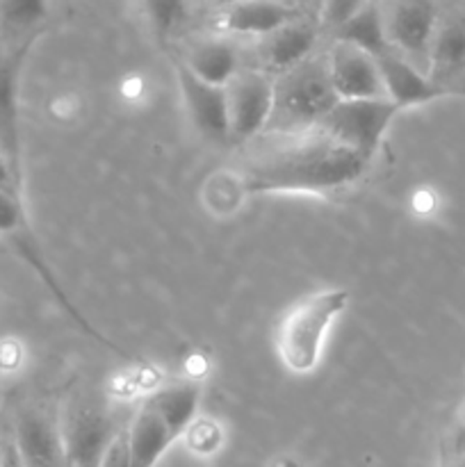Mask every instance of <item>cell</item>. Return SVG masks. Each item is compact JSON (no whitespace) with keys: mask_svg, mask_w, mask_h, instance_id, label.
<instances>
[{"mask_svg":"<svg viewBox=\"0 0 465 467\" xmlns=\"http://www.w3.org/2000/svg\"><path fill=\"white\" fill-rule=\"evenodd\" d=\"M315 44H317V23L301 16L287 26L278 27L272 35L263 36L258 53L264 68L281 76V73L310 59Z\"/></svg>","mask_w":465,"mask_h":467,"instance_id":"14","label":"cell"},{"mask_svg":"<svg viewBox=\"0 0 465 467\" xmlns=\"http://www.w3.org/2000/svg\"><path fill=\"white\" fill-rule=\"evenodd\" d=\"M337 103L326 59H305L274 80V108L264 132L299 135L315 130Z\"/></svg>","mask_w":465,"mask_h":467,"instance_id":"3","label":"cell"},{"mask_svg":"<svg viewBox=\"0 0 465 467\" xmlns=\"http://www.w3.org/2000/svg\"><path fill=\"white\" fill-rule=\"evenodd\" d=\"M23 219L27 217L21 194L14 190H0V237L7 235L12 228H16Z\"/></svg>","mask_w":465,"mask_h":467,"instance_id":"19","label":"cell"},{"mask_svg":"<svg viewBox=\"0 0 465 467\" xmlns=\"http://www.w3.org/2000/svg\"><path fill=\"white\" fill-rule=\"evenodd\" d=\"M377 64L378 71H381L386 99L392 100L399 109L431 103V100L442 99V96H450L442 87H438L431 78L424 76L422 71H418V68H415L413 64L406 62L404 57H399L395 50L383 55V57H378Z\"/></svg>","mask_w":465,"mask_h":467,"instance_id":"15","label":"cell"},{"mask_svg":"<svg viewBox=\"0 0 465 467\" xmlns=\"http://www.w3.org/2000/svg\"><path fill=\"white\" fill-rule=\"evenodd\" d=\"M176 76L191 121L201 135L212 141H228L226 87H214L199 80L182 62L176 64Z\"/></svg>","mask_w":465,"mask_h":467,"instance_id":"13","label":"cell"},{"mask_svg":"<svg viewBox=\"0 0 465 467\" xmlns=\"http://www.w3.org/2000/svg\"><path fill=\"white\" fill-rule=\"evenodd\" d=\"M228 141L253 140L267 128L274 108V80L260 71H237L226 85Z\"/></svg>","mask_w":465,"mask_h":467,"instance_id":"9","label":"cell"},{"mask_svg":"<svg viewBox=\"0 0 465 467\" xmlns=\"http://www.w3.org/2000/svg\"><path fill=\"white\" fill-rule=\"evenodd\" d=\"M360 5L363 3H328V5H324L322 21L326 23V26H331L333 30H337V27L345 26V23L349 21L356 12H358Z\"/></svg>","mask_w":465,"mask_h":467,"instance_id":"21","label":"cell"},{"mask_svg":"<svg viewBox=\"0 0 465 467\" xmlns=\"http://www.w3.org/2000/svg\"><path fill=\"white\" fill-rule=\"evenodd\" d=\"M336 41L342 44L356 46V48L365 50L367 55H372L374 59L383 57V55L392 53L390 44L386 39V27H383V14L378 5L363 3L358 7V12L340 26L337 30H333Z\"/></svg>","mask_w":465,"mask_h":467,"instance_id":"18","label":"cell"},{"mask_svg":"<svg viewBox=\"0 0 465 467\" xmlns=\"http://www.w3.org/2000/svg\"><path fill=\"white\" fill-rule=\"evenodd\" d=\"M301 18V7L285 3H232L217 18V27L228 35L267 36L278 27Z\"/></svg>","mask_w":465,"mask_h":467,"instance_id":"16","label":"cell"},{"mask_svg":"<svg viewBox=\"0 0 465 467\" xmlns=\"http://www.w3.org/2000/svg\"><path fill=\"white\" fill-rule=\"evenodd\" d=\"M36 41L35 35H27L12 48L0 50V160L7 164L14 182L21 190L23 185V141H21V76L27 53Z\"/></svg>","mask_w":465,"mask_h":467,"instance_id":"7","label":"cell"},{"mask_svg":"<svg viewBox=\"0 0 465 467\" xmlns=\"http://www.w3.org/2000/svg\"><path fill=\"white\" fill-rule=\"evenodd\" d=\"M0 12H3V21L9 26L30 27L44 16L46 7L41 3H5Z\"/></svg>","mask_w":465,"mask_h":467,"instance_id":"20","label":"cell"},{"mask_svg":"<svg viewBox=\"0 0 465 467\" xmlns=\"http://www.w3.org/2000/svg\"><path fill=\"white\" fill-rule=\"evenodd\" d=\"M14 442L26 467H68L62 429L46 410H23L14 429Z\"/></svg>","mask_w":465,"mask_h":467,"instance_id":"11","label":"cell"},{"mask_svg":"<svg viewBox=\"0 0 465 467\" xmlns=\"http://www.w3.org/2000/svg\"><path fill=\"white\" fill-rule=\"evenodd\" d=\"M0 467H26V463H23V459H21V454H18L14 438H12V441L5 442L3 447H0Z\"/></svg>","mask_w":465,"mask_h":467,"instance_id":"23","label":"cell"},{"mask_svg":"<svg viewBox=\"0 0 465 467\" xmlns=\"http://www.w3.org/2000/svg\"><path fill=\"white\" fill-rule=\"evenodd\" d=\"M199 383H171L146 397L126 429L130 467H155L187 431L199 409Z\"/></svg>","mask_w":465,"mask_h":467,"instance_id":"2","label":"cell"},{"mask_svg":"<svg viewBox=\"0 0 465 467\" xmlns=\"http://www.w3.org/2000/svg\"><path fill=\"white\" fill-rule=\"evenodd\" d=\"M399 108L388 99L340 100L319 123V130L363 158L372 160Z\"/></svg>","mask_w":465,"mask_h":467,"instance_id":"6","label":"cell"},{"mask_svg":"<svg viewBox=\"0 0 465 467\" xmlns=\"http://www.w3.org/2000/svg\"><path fill=\"white\" fill-rule=\"evenodd\" d=\"M0 190H14V192H18V194H21V190L16 187V182H14L12 173H9L7 164H5L3 160H0Z\"/></svg>","mask_w":465,"mask_h":467,"instance_id":"25","label":"cell"},{"mask_svg":"<svg viewBox=\"0 0 465 467\" xmlns=\"http://www.w3.org/2000/svg\"><path fill=\"white\" fill-rule=\"evenodd\" d=\"M349 306L346 290H319L296 301L278 324L276 351L283 368L308 374L319 365L324 337Z\"/></svg>","mask_w":465,"mask_h":467,"instance_id":"4","label":"cell"},{"mask_svg":"<svg viewBox=\"0 0 465 467\" xmlns=\"http://www.w3.org/2000/svg\"><path fill=\"white\" fill-rule=\"evenodd\" d=\"M429 78L447 94H465V14L438 18L431 44Z\"/></svg>","mask_w":465,"mask_h":467,"instance_id":"12","label":"cell"},{"mask_svg":"<svg viewBox=\"0 0 465 467\" xmlns=\"http://www.w3.org/2000/svg\"><path fill=\"white\" fill-rule=\"evenodd\" d=\"M59 429L68 467H100L121 433L109 410L91 400L68 401Z\"/></svg>","mask_w":465,"mask_h":467,"instance_id":"5","label":"cell"},{"mask_svg":"<svg viewBox=\"0 0 465 467\" xmlns=\"http://www.w3.org/2000/svg\"><path fill=\"white\" fill-rule=\"evenodd\" d=\"M187 68L199 80L214 87H226L237 76V50L223 39H208L190 50L185 62Z\"/></svg>","mask_w":465,"mask_h":467,"instance_id":"17","label":"cell"},{"mask_svg":"<svg viewBox=\"0 0 465 467\" xmlns=\"http://www.w3.org/2000/svg\"><path fill=\"white\" fill-rule=\"evenodd\" d=\"M100 467H130V459H128V436L126 429L117 436V441L109 447L108 456L103 459Z\"/></svg>","mask_w":465,"mask_h":467,"instance_id":"22","label":"cell"},{"mask_svg":"<svg viewBox=\"0 0 465 467\" xmlns=\"http://www.w3.org/2000/svg\"><path fill=\"white\" fill-rule=\"evenodd\" d=\"M369 162L319 128L299 135L264 132L246 160L244 190L251 194H333L358 182Z\"/></svg>","mask_w":465,"mask_h":467,"instance_id":"1","label":"cell"},{"mask_svg":"<svg viewBox=\"0 0 465 467\" xmlns=\"http://www.w3.org/2000/svg\"><path fill=\"white\" fill-rule=\"evenodd\" d=\"M326 67L333 89L340 100L386 99L377 59L365 50L336 41L326 57Z\"/></svg>","mask_w":465,"mask_h":467,"instance_id":"10","label":"cell"},{"mask_svg":"<svg viewBox=\"0 0 465 467\" xmlns=\"http://www.w3.org/2000/svg\"><path fill=\"white\" fill-rule=\"evenodd\" d=\"M451 454H454V459H463L465 456V420L456 429L454 438H451Z\"/></svg>","mask_w":465,"mask_h":467,"instance_id":"24","label":"cell"},{"mask_svg":"<svg viewBox=\"0 0 465 467\" xmlns=\"http://www.w3.org/2000/svg\"><path fill=\"white\" fill-rule=\"evenodd\" d=\"M451 467H465V456H463V459H456V463Z\"/></svg>","mask_w":465,"mask_h":467,"instance_id":"26","label":"cell"},{"mask_svg":"<svg viewBox=\"0 0 465 467\" xmlns=\"http://www.w3.org/2000/svg\"><path fill=\"white\" fill-rule=\"evenodd\" d=\"M381 14L390 48L429 76L431 44L438 26L436 7L429 3H395L381 7Z\"/></svg>","mask_w":465,"mask_h":467,"instance_id":"8","label":"cell"}]
</instances>
